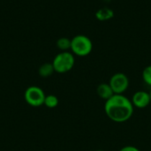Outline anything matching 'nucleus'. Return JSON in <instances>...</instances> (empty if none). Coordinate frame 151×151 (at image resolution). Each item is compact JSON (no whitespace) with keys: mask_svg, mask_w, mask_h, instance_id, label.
I'll list each match as a JSON object with an SVG mask.
<instances>
[{"mask_svg":"<svg viewBox=\"0 0 151 151\" xmlns=\"http://www.w3.org/2000/svg\"><path fill=\"white\" fill-rule=\"evenodd\" d=\"M134 105L124 95H114L105 101L104 112L106 116L116 123H124L134 114Z\"/></svg>","mask_w":151,"mask_h":151,"instance_id":"obj_1","label":"nucleus"},{"mask_svg":"<svg viewBox=\"0 0 151 151\" xmlns=\"http://www.w3.org/2000/svg\"><path fill=\"white\" fill-rule=\"evenodd\" d=\"M93 50L92 41L84 35H77L71 40V50L73 55L86 57Z\"/></svg>","mask_w":151,"mask_h":151,"instance_id":"obj_2","label":"nucleus"},{"mask_svg":"<svg viewBox=\"0 0 151 151\" xmlns=\"http://www.w3.org/2000/svg\"><path fill=\"white\" fill-rule=\"evenodd\" d=\"M74 56L69 51H62L58 53L52 61L54 70L58 73H65L71 71L74 66Z\"/></svg>","mask_w":151,"mask_h":151,"instance_id":"obj_3","label":"nucleus"},{"mask_svg":"<svg viewBox=\"0 0 151 151\" xmlns=\"http://www.w3.org/2000/svg\"><path fill=\"white\" fill-rule=\"evenodd\" d=\"M45 94L43 90L37 86L27 88L24 93V98L27 104L33 107H39L44 104Z\"/></svg>","mask_w":151,"mask_h":151,"instance_id":"obj_4","label":"nucleus"},{"mask_svg":"<svg viewBox=\"0 0 151 151\" xmlns=\"http://www.w3.org/2000/svg\"><path fill=\"white\" fill-rule=\"evenodd\" d=\"M109 84L115 95H123L129 87V79L123 73H117L111 76Z\"/></svg>","mask_w":151,"mask_h":151,"instance_id":"obj_5","label":"nucleus"},{"mask_svg":"<svg viewBox=\"0 0 151 151\" xmlns=\"http://www.w3.org/2000/svg\"><path fill=\"white\" fill-rule=\"evenodd\" d=\"M131 102L134 107L138 109H144L151 104L150 93L146 91H137L134 94Z\"/></svg>","mask_w":151,"mask_h":151,"instance_id":"obj_6","label":"nucleus"},{"mask_svg":"<svg viewBox=\"0 0 151 151\" xmlns=\"http://www.w3.org/2000/svg\"><path fill=\"white\" fill-rule=\"evenodd\" d=\"M96 93H97V95H98V96L100 98H102V99H104L105 101L110 99L111 96H113L115 95L109 83H101V84H99L97 88H96Z\"/></svg>","mask_w":151,"mask_h":151,"instance_id":"obj_7","label":"nucleus"},{"mask_svg":"<svg viewBox=\"0 0 151 151\" xmlns=\"http://www.w3.org/2000/svg\"><path fill=\"white\" fill-rule=\"evenodd\" d=\"M114 12L109 7H103L100 8L96 12V18L100 21H107L113 18Z\"/></svg>","mask_w":151,"mask_h":151,"instance_id":"obj_8","label":"nucleus"},{"mask_svg":"<svg viewBox=\"0 0 151 151\" xmlns=\"http://www.w3.org/2000/svg\"><path fill=\"white\" fill-rule=\"evenodd\" d=\"M54 72H55V70H54L52 63H45V64L42 65L38 70L39 75L43 77V78H46V77L52 75V73Z\"/></svg>","mask_w":151,"mask_h":151,"instance_id":"obj_9","label":"nucleus"},{"mask_svg":"<svg viewBox=\"0 0 151 151\" xmlns=\"http://www.w3.org/2000/svg\"><path fill=\"white\" fill-rule=\"evenodd\" d=\"M57 46L62 51H68V50H71V40L66 37H61L57 41Z\"/></svg>","mask_w":151,"mask_h":151,"instance_id":"obj_10","label":"nucleus"},{"mask_svg":"<svg viewBox=\"0 0 151 151\" xmlns=\"http://www.w3.org/2000/svg\"><path fill=\"white\" fill-rule=\"evenodd\" d=\"M46 107L50 108V109H53L55 107L58 106V98L54 96V95H49L45 96L44 99V104H43Z\"/></svg>","mask_w":151,"mask_h":151,"instance_id":"obj_11","label":"nucleus"},{"mask_svg":"<svg viewBox=\"0 0 151 151\" xmlns=\"http://www.w3.org/2000/svg\"><path fill=\"white\" fill-rule=\"evenodd\" d=\"M142 80L148 86L151 87V65L144 68L142 72Z\"/></svg>","mask_w":151,"mask_h":151,"instance_id":"obj_12","label":"nucleus"},{"mask_svg":"<svg viewBox=\"0 0 151 151\" xmlns=\"http://www.w3.org/2000/svg\"><path fill=\"white\" fill-rule=\"evenodd\" d=\"M119 151H141L138 148L134 146H125L122 149H120Z\"/></svg>","mask_w":151,"mask_h":151,"instance_id":"obj_13","label":"nucleus"},{"mask_svg":"<svg viewBox=\"0 0 151 151\" xmlns=\"http://www.w3.org/2000/svg\"><path fill=\"white\" fill-rule=\"evenodd\" d=\"M150 101H151V89H150Z\"/></svg>","mask_w":151,"mask_h":151,"instance_id":"obj_14","label":"nucleus"},{"mask_svg":"<svg viewBox=\"0 0 151 151\" xmlns=\"http://www.w3.org/2000/svg\"><path fill=\"white\" fill-rule=\"evenodd\" d=\"M95 151H105V150H95Z\"/></svg>","mask_w":151,"mask_h":151,"instance_id":"obj_15","label":"nucleus"}]
</instances>
